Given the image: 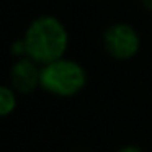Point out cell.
Listing matches in <instances>:
<instances>
[{"label":"cell","mask_w":152,"mask_h":152,"mask_svg":"<svg viewBox=\"0 0 152 152\" xmlns=\"http://www.w3.org/2000/svg\"><path fill=\"white\" fill-rule=\"evenodd\" d=\"M102 46L115 61H129L141 51V36L131 23L116 21L105 28L102 34Z\"/></svg>","instance_id":"3957f363"},{"label":"cell","mask_w":152,"mask_h":152,"mask_svg":"<svg viewBox=\"0 0 152 152\" xmlns=\"http://www.w3.org/2000/svg\"><path fill=\"white\" fill-rule=\"evenodd\" d=\"M116 152H142V149L139 147V145H136V144H128V145L119 147Z\"/></svg>","instance_id":"52a82bcc"},{"label":"cell","mask_w":152,"mask_h":152,"mask_svg":"<svg viewBox=\"0 0 152 152\" xmlns=\"http://www.w3.org/2000/svg\"><path fill=\"white\" fill-rule=\"evenodd\" d=\"M41 69L43 66L31 57H18L10 67V85L18 95H30L41 88Z\"/></svg>","instance_id":"277c9868"},{"label":"cell","mask_w":152,"mask_h":152,"mask_svg":"<svg viewBox=\"0 0 152 152\" xmlns=\"http://www.w3.org/2000/svg\"><path fill=\"white\" fill-rule=\"evenodd\" d=\"M87 70L79 61L61 57L41 69V90L57 98H72L87 85Z\"/></svg>","instance_id":"7a4b0ae2"},{"label":"cell","mask_w":152,"mask_h":152,"mask_svg":"<svg viewBox=\"0 0 152 152\" xmlns=\"http://www.w3.org/2000/svg\"><path fill=\"white\" fill-rule=\"evenodd\" d=\"M26 56L44 66L66 56L70 36L62 20L54 15H39L26 26L23 33Z\"/></svg>","instance_id":"6da1fadb"},{"label":"cell","mask_w":152,"mask_h":152,"mask_svg":"<svg viewBox=\"0 0 152 152\" xmlns=\"http://www.w3.org/2000/svg\"><path fill=\"white\" fill-rule=\"evenodd\" d=\"M10 53H12V56H13L15 59L26 56V44H25L23 36L18 38V39H15L13 43H12V46H10Z\"/></svg>","instance_id":"8992f818"},{"label":"cell","mask_w":152,"mask_h":152,"mask_svg":"<svg viewBox=\"0 0 152 152\" xmlns=\"http://www.w3.org/2000/svg\"><path fill=\"white\" fill-rule=\"evenodd\" d=\"M142 5V8H144L145 12H149V13H152V0H139Z\"/></svg>","instance_id":"ba28073f"},{"label":"cell","mask_w":152,"mask_h":152,"mask_svg":"<svg viewBox=\"0 0 152 152\" xmlns=\"http://www.w3.org/2000/svg\"><path fill=\"white\" fill-rule=\"evenodd\" d=\"M18 106V93L12 85L0 83V118L10 116Z\"/></svg>","instance_id":"5b68a950"}]
</instances>
